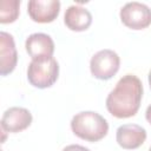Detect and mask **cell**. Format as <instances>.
Wrapping results in <instances>:
<instances>
[{"label": "cell", "mask_w": 151, "mask_h": 151, "mask_svg": "<svg viewBox=\"0 0 151 151\" xmlns=\"http://www.w3.org/2000/svg\"><path fill=\"white\" fill-rule=\"evenodd\" d=\"M143 97V84L134 74H126L118 80L106 98V109L116 118L133 117Z\"/></svg>", "instance_id": "1"}, {"label": "cell", "mask_w": 151, "mask_h": 151, "mask_svg": "<svg viewBox=\"0 0 151 151\" xmlns=\"http://www.w3.org/2000/svg\"><path fill=\"white\" fill-rule=\"evenodd\" d=\"M71 130L80 139L94 143L107 134L109 123L97 112L83 111L73 116L71 120Z\"/></svg>", "instance_id": "2"}, {"label": "cell", "mask_w": 151, "mask_h": 151, "mask_svg": "<svg viewBox=\"0 0 151 151\" xmlns=\"http://www.w3.org/2000/svg\"><path fill=\"white\" fill-rule=\"evenodd\" d=\"M59 64L53 57L32 59L27 67L28 83L38 88L51 87L58 79Z\"/></svg>", "instance_id": "3"}, {"label": "cell", "mask_w": 151, "mask_h": 151, "mask_svg": "<svg viewBox=\"0 0 151 151\" xmlns=\"http://www.w3.org/2000/svg\"><path fill=\"white\" fill-rule=\"evenodd\" d=\"M120 66L119 55L112 50L98 51L90 61V70L94 78L100 80L111 79L118 72Z\"/></svg>", "instance_id": "4"}, {"label": "cell", "mask_w": 151, "mask_h": 151, "mask_svg": "<svg viewBox=\"0 0 151 151\" xmlns=\"http://www.w3.org/2000/svg\"><path fill=\"white\" fill-rule=\"evenodd\" d=\"M119 15L122 22L132 29H143L151 25V9L142 2L132 1L125 4Z\"/></svg>", "instance_id": "5"}, {"label": "cell", "mask_w": 151, "mask_h": 151, "mask_svg": "<svg viewBox=\"0 0 151 151\" xmlns=\"http://www.w3.org/2000/svg\"><path fill=\"white\" fill-rule=\"evenodd\" d=\"M60 12V1L58 0H31L27 5L29 18L39 24L52 22Z\"/></svg>", "instance_id": "6"}, {"label": "cell", "mask_w": 151, "mask_h": 151, "mask_svg": "<svg viewBox=\"0 0 151 151\" xmlns=\"http://www.w3.org/2000/svg\"><path fill=\"white\" fill-rule=\"evenodd\" d=\"M32 113L19 106L7 109L1 118V129L8 133H17L26 130L32 123Z\"/></svg>", "instance_id": "7"}, {"label": "cell", "mask_w": 151, "mask_h": 151, "mask_svg": "<svg viewBox=\"0 0 151 151\" xmlns=\"http://www.w3.org/2000/svg\"><path fill=\"white\" fill-rule=\"evenodd\" d=\"M116 140L125 150H134L146 140V130L137 124H124L117 129Z\"/></svg>", "instance_id": "8"}, {"label": "cell", "mask_w": 151, "mask_h": 151, "mask_svg": "<svg viewBox=\"0 0 151 151\" xmlns=\"http://www.w3.org/2000/svg\"><path fill=\"white\" fill-rule=\"evenodd\" d=\"M18 63V53L13 35L0 32V74L7 76L12 73Z\"/></svg>", "instance_id": "9"}, {"label": "cell", "mask_w": 151, "mask_h": 151, "mask_svg": "<svg viewBox=\"0 0 151 151\" xmlns=\"http://www.w3.org/2000/svg\"><path fill=\"white\" fill-rule=\"evenodd\" d=\"M26 52L32 59L52 57L54 53L53 39L46 33H33L28 35L25 42Z\"/></svg>", "instance_id": "10"}, {"label": "cell", "mask_w": 151, "mask_h": 151, "mask_svg": "<svg viewBox=\"0 0 151 151\" xmlns=\"http://www.w3.org/2000/svg\"><path fill=\"white\" fill-rule=\"evenodd\" d=\"M64 22L71 31H86L92 24V14L85 7H81L79 5H72L65 12Z\"/></svg>", "instance_id": "11"}, {"label": "cell", "mask_w": 151, "mask_h": 151, "mask_svg": "<svg viewBox=\"0 0 151 151\" xmlns=\"http://www.w3.org/2000/svg\"><path fill=\"white\" fill-rule=\"evenodd\" d=\"M20 0H1L0 1V22L11 24L19 17Z\"/></svg>", "instance_id": "12"}, {"label": "cell", "mask_w": 151, "mask_h": 151, "mask_svg": "<svg viewBox=\"0 0 151 151\" xmlns=\"http://www.w3.org/2000/svg\"><path fill=\"white\" fill-rule=\"evenodd\" d=\"M63 151H90L87 147L83 146V145H78V144H71L67 145L66 147L63 149Z\"/></svg>", "instance_id": "13"}, {"label": "cell", "mask_w": 151, "mask_h": 151, "mask_svg": "<svg viewBox=\"0 0 151 151\" xmlns=\"http://www.w3.org/2000/svg\"><path fill=\"white\" fill-rule=\"evenodd\" d=\"M145 118H146V120L149 122V124L151 125V104L147 106V109H146V111H145Z\"/></svg>", "instance_id": "14"}, {"label": "cell", "mask_w": 151, "mask_h": 151, "mask_svg": "<svg viewBox=\"0 0 151 151\" xmlns=\"http://www.w3.org/2000/svg\"><path fill=\"white\" fill-rule=\"evenodd\" d=\"M149 85H150V88H151V71L149 72Z\"/></svg>", "instance_id": "15"}, {"label": "cell", "mask_w": 151, "mask_h": 151, "mask_svg": "<svg viewBox=\"0 0 151 151\" xmlns=\"http://www.w3.org/2000/svg\"><path fill=\"white\" fill-rule=\"evenodd\" d=\"M149 151H151V146H150V149H149Z\"/></svg>", "instance_id": "16"}]
</instances>
